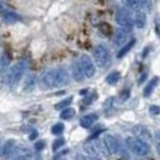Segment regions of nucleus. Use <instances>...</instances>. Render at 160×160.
<instances>
[{"mask_svg":"<svg viewBox=\"0 0 160 160\" xmlns=\"http://www.w3.org/2000/svg\"><path fill=\"white\" fill-rule=\"evenodd\" d=\"M27 68H28L27 62L21 60V62H17L16 64L8 70V72L6 73V78H5V82L8 87H11V88L16 87L27 71Z\"/></svg>","mask_w":160,"mask_h":160,"instance_id":"obj_1","label":"nucleus"},{"mask_svg":"<svg viewBox=\"0 0 160 160\" xmlns=\"http://www.w3.org/2000/svg\"><path fill=\"white\" fill-rule=\"evenodd\" d=\"M125 143L128 146L129 151H131L134 154H136L137 157H144L151 151L147 142H144L140 138H136V137H128Z\"/></svg>","mask_w":160,"mask_h":160,"instance_id":"obj_2","label":"nucleus"},{"mask_svg":"<svg viewBox=\"0 0 160 160\" xmlns=\"http://www.w3.org/2000/svg\"><path fill=\"white\" fill-rule=\"evenodd\" d=\"M93 59L99 68H107L111 63V54L110 51L104 45H98L93 49Z\"/></svg>","mask_w":160,"mask_h":160,"instance_id":"obj_3","label":"nucleus"},{"mask_svg":"<svg viewBox=\"0 0 160 160\" xmlns=\"http://www.w3.org/2000/svg\"><path fill=\"white\" fill-rule=\"evenodd\" d=\"M116 22L118 25H120V28L125 32H132L134 29V22H132V17H131V13L129 12V10L127 8H119L116 13Z\"/></svg>","mask_w":160,"mask_h":160,"instance_id":"obj_4","label":"nucleus"},{"mask_svg":"<svg viewBox=\"0 0 160 160\" xmlns=\"http://www.w3.org/2000/svg\"><path fill=\"white\" fill-rule=\"evenodd\" d=\"M81 69L86 78H92L95 75V65L93 64V60L88 56H82L78 60Z\"/></svg>","mask_w":160,"mask_h":160,"instance_id":"obj_5","label":"nucleus"},{"mask_svg":"<svg viewBox=\"0 0 160 160\" xmlns=\"http://www.w3.org/2000/svg\"><path fill=\"white\" fill-rule=\"evenodd\" d=\"M69 80H70V76L68 71L65 69H56L54 70V73H53V86L54 88H59V87H63L65 84L69 83Z\"/></svg>","mask_w":160,"mask_h":160,"instance_id":"obj_6","label":"nucleus"},{"mask_svg":"<svg viewBox=\"0 0 160 160\" xmlns=\"http://www.w3.org/2000/svg\"><path fill=\"white\" fill-rule=\"evenodd\" d=\"M132 134L135 135L136 138H140L144 142H151L152 141V134L144 125H135L132 128Z\"/></svg>","mask_w":160,"mask_h":160,"instance_id":"obj_7","label":"nucleus"},{"mask_svg":"<svg viewBox=\"0 0 160 160\" xmlns=\"http://www.w3.org/2000/svg\"><path fill=\"white\" fill-rule=\"evenodd\" d=\"M104 143L110 154H114L119 149V142L113 135H106L104 138Z\"/></svg>","mask_w":160,"mask_h":160,"instance_id":"obj_8","label":"nucleus"},{"mask_svg":"<svg viewBox=\"0 0 160 160\" xmlns=\"http://www.w3.org/2000/svg\"><path fill=\"white\" fill-rule=\"evenodd\" d=\"M53 73H54V70H49L46 73H43V76L41 77L40 81L41 89L54 88V86H53Z\"/></svg>","mask_w":160,"mask_h":160,"instance_id":"obj_9","label":"nucleus"},{"mask_svg":"<svg viewBox=\"0 0 160 160\" xmlns=\"http://www.w3.org/2000/svg\"><path fill=\"white\" fill-rule=\"evenodd\" d=\"M127 39H128V32L125 30H123L122 28L117 29L114 32V35H113V43L114 46L119 47V46H123L125 42H127Z\"/></svg>","mask_w":160,"mask_h":160,"instance_id":"obj_10","label":"nucleus"},{"mask_svg":"<svg viewBox=\"0 0 160 160\" xmlns=\"http://www.w3.org/2000/svg\"><path fill=\"white\" fill-rule=\"evenodd\" d=\"M135 13H134V17H132V22H134V25H136L137 28H143L146 25V22H147V17H146V13L143 11H141V8H137V10H134Z\"/></svg>","mask_w":160,"mask_h":160,"instance_id":"obj_11","label":"nucleus"},{"mask_svg":"<svg viewBox=\"0 0 160 160\" xmlns=\"http://www.w3.org/2000/svg\"><path fill=\"white\" fill-rule=\"evenodd\" d=\"M36 83H38V77L34 73H28L25 76V81H24V86H23V90L24 92H32V89L36 87Z\"/></svg>","mask_w":160,"mask_h":160,"instance_id":"obj_12","label":"nucleus"},{"mask_svg":"<svg viewBox=\"0 0 160 160\" xmlns=\"http://www.w3.org/2000/svg\"><path fill=\"white\" fill-rule=\"evenodd\" d=\"M98 119V114H87L84 117H82L80 120V125L84 129H89L90 127H93V124L96 122Z\"/></svg>","mask_w":160,"mask_h":160,"instance_id":"obj_13","label":"nucleus"},{"mask_svg":"<svg viewBox=\"0 0 160 160\" xmlns=\"http://www.w3.org/2000/svg\"><path fill=\"white\" fill-rule=\"evenodd\" d=\"M22 18L19 15H17L15 12H10V11H4L2 12V21L5 23H16V22H19Z\"/></svg>","mask_w":160,"mask_h":160,"instance_id":"obj_14","label":"nucleus"},{"mask_svg":"<svg viewBox=\"0 0 160 160\" xmlns=\"http://www.w3.org/2000/svg\"><path fill=\"white\" fill-rule=\"evenodd\" d=\"M84 152L89 154L90 157H99L100 155V153H99V149H98V147H96V142L95 141H92L90 140V142L84 146Z\"/></svg>","mask_w":160,"mask_h":160,"instance_id":"obj_15","label":"nucleus"},{"mask_svg":"<svg viewBox=\"0 0 160 160\" xmlns=\"http://www.w3.org/2000/svg\"><path fill=\"white\" fill-rule=\"evenodd\" d=\"M72 76H73V78H75V80L78 81V82H82V81L86 78V77H84V75H83L82 69H81L80 64H78V62H77V63H75L73 66H72Z\"/></svg>","mask_w":160,"mask_h":160,"instance_id":"obj_16","label":"nucleus"},{"mask_svg":"<svg viewBox=\"0 0 160 160\" xmlns=\"http://www.w3.org/2000/svg\"><path fill=\"white\" fill-rule=\"evenodd\" d=\"M15 144H16L15 140H8V141H6V143L4 144L2 149H1V154H2V157H11Z\"/></svg>","mask_w":160,"mask_h":160,"instance_id":"obj_17","label":"nucleus"},{"mask_svg":"<svg viewBox=\"0 0 160 160\" xmlns=\"http://www.w3.org/2000/svg\"><path fill=\"white\" fill-rule=\"evenodd\" d=\"M158 82H159V78L158 77H154L148 84H147V87L144 88V90H143V95L147 98V96H149L151 94L153 93V90H154V88L158 86Z\"/></svg>","mask_w":160,"mask_h":160,"instance_id":"obj_18","label":"nucleus"},{"mask_svg":"<svg viewBox=\"0 0 160 160\" xmlns=\"http://www.w3.org/2000/svg\"><path fill=\"white\" fill-rule=\"evenodd\" d=\"M135 43H136V40H135V39H132L131 41H129L127 45L124 43V45L122 46V48H120V51L118 52V58H122V57L125 56L129 51L134 47V45H135Z\"/></svg>","mask_w":160,"mask_h":160,"instance_id":"obj_19","label":"nucleus"},{"mask_svg":"<svg viewBox=\"0 0 160 160\" xmlns=\"http://www.w3.org/2000/svg\"><path fill=\"white\" fill-rule=\"evenodd\" d=\"M75 114H76V111H75L73 108H71V107L65 108L64 107L63 111H62V113H60V118L64 120H69V119H71V118H73Z\"/></svg>","mask_w":160,"mask_h":160,"instance_id":"obj_20","label":"nucleus"},{"mask_svg":"<svg viewBox=\"0 0 160 160\" xmlns=\"http://www.w3.org/2000/svg\"><path fill=\"white\" fill-rule=\"evenodd\" d=\"M120 78V73L118 71H113L111 72L107 77H106V82L108 83V84H116Z\"/></svg>","mask_w":160,"mask_h":160,"instance_id":"obj_21","label":"nucleus"},{"mask_svg":"<svg viewBox=\"0 0 160 160\" xmlns=\"http://www.w3.org/2000/svg\"><path fill=\"white\" fill-rule=\"evenodd\" d=\"M96 147H98V149H99V153L100 154H102V155H108L110 153L107 151V148H106V146L104 143V140H96Z\"/></svg>","mask_w":160,"mask_h":160,"instance_id":"obj_22","label":"nucleus"},{"mask_svg":"<svg viewBox=\"0 0 160 160\" xmlns=\"http://www.w3.org/2000/svg\"><path fill=\"white\" fill-rule=\"evenodd\" d=\"M64 129H65V127L63 123H57V124H54V125L52 127V134H53V135H60V134H63Z\"/></svg>","mask_w":160,"mask_h":160,"instance_id":"obj_23","label":"nucleus"},{"mask_svg":"<svg viewBox=\"0 0 160 160\" xmlns=\"http://www.w3.org/2000/svg\"><path fill=\"white\" fill-rule=\"evenodd\" d=\"M71 101H72V96L68 98V99H64V100H62L59 104L56 105V108L57 110H63L64 107H66V106H69V105L71 104Z\"/></svg>","mask_w":160,"mask_h":160,"instance_id":"obj_24","label":"nucleus"},{"mask_svg":"<svg viewBox=\"0 0 160 160\" xmlns=\"http://www.w3.org/2000/svg\"><path fill=\"white\" fill-rule=\"evenodd\" d=\"M64 143H65L64 138H58V140H56V141H54V143H53V146H52L53 152H57L62 146H64Z\"/></svg>","mask_w":160,"mask_h":160,"instance_id":"obj_25","label":"nucleus"},{"mask_svg":"<svg viewBox=\"0 0 160 160\" xmlns=\"http://www.w3.org/2000/svg\"><path fill=\"white\" fill-rule=\"evenodd\" d=\"M123 2H124L125 6L130 8L131 10H137V8H140L138 6H137V4L135 0H123Z\"/></svg>","mask_w":160,"mask_h":160,"instance_id":"obj_26","label":"nucleus"},{"mask_svg":"<svg viewBox=\"0 0 160 160\" xmlns=\"http://www.w3.org/2000/svg\"><path fill=\"white\" fill-rule=\"evenodd\" d=\"M113 101H114V98H108L106 99V101L104 102V110L105 111H108L113 105Z\"/></svg>","mask_w":160,"mask_h":160,"instance_id":"obj_27","label":"nucleus"},{"mask_svg":"<svg viewBox=\"0 0 160 160\" xmlns=\"http://www.w3.org/2000/svg\"><path fill=\"white\" fill-rule=\"evenodd\" d=\"M149 112L152 113L153 116H157V114H159V112H160L159 106H155V105H152V106L149 107Z\"/></svg>","mask_w":160,"mask_h":160,"instance_id":"obj_28","label":"nucleus"},{"mask_svg":"<svg viewBox=\"0 0 160 160\" xmlns=\"http://www.w3.org/2000/svg\"><path fill=\"white\" fill-rule=\"evenodd\" d=\"M45 141H38L36 143H35V149L36 151H41V149H43L45 148Z\"/></svg>","mask_w":160,"mask_h":160,"instance_id":"obj_29","label":"nucleus"},{"mask_svg":"<svg viewBox=\"0 0 160 160\" xmlns=\"http://www.w3.org/2000/svg\"><path fill=\"white\" fill-rule=\"evenodd\" d=\"M129 93H130L129 90H125V92H123V94H120V100H122V101H125V100H127V99L129 98Z\"/></svg>","mask_w":160,"mask_h":160,"instance_id":"obj_30","label":"nucleus"},{"mask_svg":"<svg viewBox=\"0 0 160 160\" xmlns=\"http://www.w3.org/2000/svg\"><path fill=\"white\" fill-rule=\"evenodd\" d=\"M8 8V4H5V2H2V1H0V12H4V11H6Z\"/></svg>","mask_w":160,"mask_h":160,"instance_id":"obj_31","label":"nucleus"},{"mask_svg":"<svg viewBox=\"0 0 160 160\" xmlns=\"http://www.w3.org/2000/svg\"><path fill=\"white\" fill-rule=\"evenodd\" d=\"M38 136H39L38 131H36V130H32V134L29 135V140H35V138H36Z\"/></svg>","mask_w":160,"mask_h":160,"instance_id":"obj_32","label":"nucleus"},{"mask_svg":"<svg viewBox=\"0 0 160 160\" xmlns=\"http://www.w3.org/2000/svg\"><path fill=\"white\" fill-rule=\"evenodd\" d=\"M101 132H102V130H98V131H96L95 134H93V135H92V136L89 137V138H88V141H90V140H95L96 137L99 136V135H100V134H101Z\"/></svg>","mask_w":160,"mask_h":160,"instance_id":"obj_33","label":"nucleus"},{"mask_svg":"<svg viewBox=\"0 0 160 160\" xmlns=\"http://www.w3.org/2000/svg\"><path fill=\"white\" fill-rule=\"evenodd\" d=\"M135 1H136L137 6L141 8V6H143L144 4H146V1H147V0H135Z\"/></svg>","mask_w":160,"mask_h":160,"instance_id":"obj_34","label":"nucleus"}]
</instances>
